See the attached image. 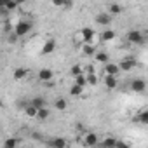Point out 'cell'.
I'll return each instance as SVG.
<instances>
[{
	"mask_svg": "<svg viewBox=\"0 0 148 148\" xmlns=\"http://www.w3.org/2000/svg\"><path fill=\"white\" fill-rule=\"evenodd\" d=\"M32 28H33V25H32L30 21L21 19V21L16 23V26H14V33H16L18 37H26V35L32 32Z\"/></svg>",
	"mask_w": 148,
	"mask_h": 148,
	"instance_id": "6da1fadb",
	"label": "cell"
},
{
	"mask_svg": "<svg viewBox=\"0 0 148 148\" xmlns=\"http://www.w3.org/2000/svg\"><path fill=\"white\" fill-rule=\"evenodd\" d=\"M125 38H127L129 44H134V45H141V44H145V33L139 32V30H131V32H127Z\"/></svg>",
	"mask_w": 148,
	"mask_h": 148,
	"instance_id": "7a4b0ae2",
	"label": "cell"
},
{
	"mask_svg": "<svg viewBox=\"0 0 148 148\" xmlns=\"http://www.w3.org/2000/svg\"><path fill=\"white\" fill-rule=\"evenodd\" d=\"M79 37H80L86 44H92V42H94V37H96V32H94L92 28L86 26V28H82V30L79 32Z\"/></svg>",
	"mask_w": 148,
	"mask_h": 148,
	"instance_id": "3957f363",
	"label": "cell"
},
{
	"mask_svg": "<svg viewBox=\"0 0 148 148\" xmlns=\"http://www.w3.org/2000/svg\"><path fill=\"white\" fill-rule=\"evenodd\" d=\"M112 19H113L112 14H108V12H99V14H96L94 23L99 25V26H108V25L112 23Z\"/></svg>",
	"mask_w": 148,
	"mask_h": 148,
	"instance_id": "277c9868",
	"label": "cell"
},
{
	"mask_svg": "<svg viewBox=\"0 0 148 148\" xmlns=\"http://www.w3.org/2000/svg\"><path fill=\"white\" fill-rule=\"evenodd\" d=\"M117 64H119V70L120 71H131V70L136 68V59L134 58H125V59H122Z\"/></svg>",
	"mask_w": 148,
	"mask_h": 148,
	"instance_id": "5b68a950",
	"label": "cell"
},
{
	"mask_svg": "<svg viewBox=\"0 0 148 148\" xmlns=\"http://www.w3.org/2000/svg\"><path fill=\"white\" fill-rule=\"evenodd\" d=\"M37 79H38L42 84H45V82H51V80L54 79V71H52L51 68H42V70L38 71Z\"/></svg>",
	"mask_w": 148,
	"mask_h": 148,
	"instance_id": "8992f818",
	"label": "cell"
},
{
	"mask_svg": "<svg viewBox=\"0 0 148 148\" xmlns=\"http://www.w3.org/2000/svg\"><path fill=\"white\" fill-rule=\"evenodd\" d=\"M131 89H132V92H136V94H143V92L146 91V82H145L143 79H134V80L131 82Z\"/></svg>",
	"mask_w": 148,
	"mask_h": 148,
	"instance_id": "52a82bcc",
	"label": "cell"
},
{
	"mask_svg": "<svg viewBox=\"0 0 148 148\" xmlns=\"http://www.w3.org/2000/svg\"><path fill=\"white\" fill-rule=\"evenodd\" d=\"M82 136H84V141H82L84 146H98V143H99L98 134H94V132H86V134H82Z\"/></svg>",
	"mask_w": 148,
	"mask_h": 148,
	"instance_id": "ba28073f",
	"label": "cell"
},
{
	"mask_svg": "<svg viewBox=\"0 0 148 148\" xmlns=\"http://www.w3.org/2000/svg\"><path fill=\"white\" fill-rule=\"evenodd\" d=\"M54 51H56V40H54V38H49V40L42 45L40 54H42V56H49V54H52Z\"/></svg>",
	"mask_w": 148,
	"mask_h": 148,
	"instance_id": "9c48e42d",
	"label": "cell"
},
{
	"mask_svg": "<svg viewBox=\"0 0 148 148\" xmlns=\"http://www.w3.org/2000/svg\"><path fill=\"white\" fill-rule=\"evenodd\" d=\"M103 82H105V87L110 89V91H113V89L119 87V79H117V75H105Z\"/></svg>",
	"mask_w": 148,
	"mask_h": 148,
	"instance_id": "30bf717a",
	"label": "cell"
},
{
	"mask_svg": "<svg viewBox=\"0 0 148 148\" xmlns=\"http://www.w3.org/2000/svg\"><path fill=\"white\" fill-rule=\"evenodd\" d=\"M103 66H105V75H119V73H120V70H119V64H117V63L108 61V63H105Z\"/></svg>",
	"mask_w": 148,
	"mask_h": 148,
	"instance_id": "8fae6325",
	"label": "cell"
},
{
	"mask_svg": "<svg viewBox=\"0 0 148 148\" xmlns=\"http://www.w3.org/2000/svg\"><path fill=\"white\" fill-rule=\"evenodd\" d=\"M92 58H94V61H96V63H99V64H105V63H108V61H110V56H108V52H106V51H96Z\"/></svg>",
	"mask_w": 148,
	"mask_h": 148,
	"instance_id": "7c38bea8",
	"label": "cell"
},
{
	"mask_svg": "<svg viewBox=\"0 0 148 148\" xmlns=\"http://www.w3.org/2000/svg\"><path fill=\"white\" fill-rule=\"evenodd\" d=\"M51 4L54 7H59V9H64V11H70L71 5H73L71 0H51Z\"/></svg>",
	"mask_w": 148,
	"mask_h": 148,
	"instance_id": "4fadbf2b",
	"label": "cell"
},
{
	"mask_svg": "<svg viewBox=\"0 0 148 148\" xmlns=\"http://www.w3.org/2000/svg\"><path fill=\"white\" fill-rule=\"evenodd\" d=\"M49 117H51V110H49L47 106H42V108L37 110V115H35L37 120H42V122H44V120H47Z\"/></svg>",
	"mask_w": 148,
	"mask_h": 148,
	"instance_id": "5bb4252c",
	"label": "cell"
},
{
	"mask_svg": "<svg viewBox=\"0 0 148 148\" xmlns=\"http://www.w3.org/2000/svg\"><path fill=\"white\" fill-rule=\"evenodd\" d=\"M26 77H28V70H25V68H16L14 73H12V79L18 80V82L19 80H25Z\"/></svg>",
	"mask_w": 148,
	"mask_h": 148,
	"instance_id": "9a60e30c",
	"label": "cell"
},
{
	"mask_svg": "<svg viewBox=\"0 0 148 148\" xmlns=\"http://www.w3.org/2000/svg\"><path fill=\"white\" fill-rule=\"evenodd\" d=\"M122 5L120 4H110L108 7H106V12L108 14H112V16H119V14H122Z\"/></svg>",
	"mask_w": 148,
	"mask_h": 148,
	"instance_id": "2e32d148",
	"label": "cell"
},
{
	"mask_svg": "<svg viewBox=\"0 0 148 148\" xmlns=\"http://www.w3.org/2000/svg\"><path fill=\"white\" fill-rule=\"evenodd\" d=\"M82 52H84V56L92 58V56H94V52H96L94 44H86V42H84V45H82Z\"/></svg>",
	"mask_w": 148,
	"mask_h": 148,
	"instance_id": "e0dca14e",
	"label": "cell"
},
{
	"mask_svg": "<svg viewBox=\"0 0 148 148\" xmlns=\"http://www.w3.org/2000/svg\"><path fill=\"white\" fill-rule=\"evenodd\" d=\"M58 112H64L66 108H68V101L64 99V98H58L56 101H54V105H52Z\"/></svg>",
	"mask_w": 148,
	"mask_h": 148,
	"instance_id": "ac0fdd59",
	"label": "cell"
},
{
	"mask_svg": "<svg viewBox=\"0 0 148 148\" xmlns=\"http://www.w3.org/2000/svg\"><path fill=\"white\" fill-rule=\"evenodd\" d=\"M23 110H25V115L26 117H32V119H35V115H37V106L35 105H32V103H28V105H25L23 106Z\"/></svg>",
	"mask_w": 148,
	"mask_h": 148,
	"instance_id": "d6986e66",
	"label": "cell"
},
{
	"mask_svg": "<svg viewBox=\"0 0 148 148\" xmlns=\"http://www.w3.org/2000/svg\"><path fill=\"white\" fill-rule=\"evenodd\" d=\"M86 80H87V86H98L99 84V77L96 75V71L94 73H86Z\"/></svg>",
	"mask_w": 148,
	"mask_h": 148,
	"instance_id": "ffe728a7",
	"label": "cell"
},
{
	"mask_svg": "<svg viewBox=\"0 0 148 148\" xmlns=\"http://www.w3.org/2000/svg\"><path fill=\"white\" fill-rule=\"evenodd\" d=\"M49 145L51 146H56V148H64V146H68V141L63 139V138H54V139L49 141Z\"/></svg>",
	"mask_w": 148,
	"mask_h": 148,
	"instance_id": "44dd1931",
	"label": "cell"
},
{
	"mask_svg": "<svg viewBox=\"0 0 148 148\" xmlns=\"http://www.w3.org/2000/svg\"><path fill=\"white\" fill-rule=\"evenodd\" d=\"M134 120L139 122V124H143V125H146V124H148V110H141Z\"/></svg>",
	"mask_w": 148,
	"mask_h": 148,
	"instance_id": "7402d4cb",
	"label": "cell"
},
{
	"mask_svg": "<svg viewBox=\"0 0 148 148\" xmlns=\"http://www.w3.org/2000/svg\"><path fill=\"white\" fill-rule=\"evenodd\" d=\"M73 79H75V80H73V84H77V86H80V87H86V86H87L86 73H79V75H75Z\"/></svg>",
	"mask_w": 148,
	"mask_h": 148,
	"instance_id": "603a6c76",
	"label": "cell"
},
{
	"mask_svg": "<svg viewBox=\"0 0 148 148\" xmlns=\"http://www.w3.org/2000/svg\"><path fill=\"white\" fill-rule=\"evenodd\" d=\"M99 37H101L103 42H112V40L115 38V32H113V30H105Z\"/></svg>",
	"mask_w": 148,
	"mask_h": 148,
	"instance_id": "cb8c5ba5",
	"label": "cell"
},
{
	"mask_svg": "<svg viewBox=\"0 0 148 148\" xmlns=\"http://www.w3.org/2000/svg\"><path fill=\"white\" fill-rule=\"evenodd\" d=\"M82 92H84V87H80V86H77V84H73V86L70 87V96H73V98L80 96Z\"/></svg>",
	"mask_w": 148,
	"mask_h": 148,
	"instance_id": "d4e9b609",
	"label": "cell"
},
{
	"mask_svg": "<svg viewBox=\"0 0 148 148\" xmlns=\"http://www.w3.org/2000/svg\"><path fill=\"white\" fill-rule=\"evenodd\" d=\"M98 145H101V146H105V148H113L115 145H117V139L115 138H105L101 143H98Z\"/></svg>",
	"mask_w": 148,
	"mask_h": 148,
	"instance_id": "484cf974",
	"label": "cell"
},
{
	"mask_svg": "<svg viewBox=\"0 0 148 148\" xmlns=\"http://www.w3.org/2000/svg\"><path fill=\"white\" fill-rule=\"evenodd\" d=\"M70 73H71V77H75V75H79V73H84V66L82 64H73L71 68H70Z\"/></svg>",
	"mask_w": 148,
	"mask_h": 148,
	"instance_id": "4316f807",
	"label": "cell"
},
{
	"mask_svg": "<svg viewBox=\"0 0 148 148\" xmlns=\"http://www.w3.org/2000/svg\"><path fill=\"white\" fill-rule=\"evenodd\" d=\"M19 145V139H16V138H7L5 141H4V146L5 148H14V146H18Z\"/></svg>",
	"mask_w": 148,
	"mask_h": 148,
	"instance_id": "83f0119b",
	"label": "cell"
},
{
	"mask_svg": "<svg viewBox=\"0 0 148 148\" xmlns=\"http://www.w3.org/2000/svg\"><path fill=\"white\" fill-rule=\"evenodd\" d=\"M32 105H35L37 108H42V106H47V103H45V99H44V98H40V96H37V98H33V99H32Z\"/></svg>",
	"mask_w": 148,
	"mask_h": 148,
	"instance_id": "f1b7e54d",
	"label": "cell"
},
{
	"mask_svg": "<svg viewBox=\"0 0 148 148\" xmlns=\"http://www.w3.org/2000/svg\"><path fill=\"white\" fill-rule=\"evenodd\" d=\"M4 7H5V9H7L9 12H11V11H16V9L19 7V4L16 2V0H7V2H5V5H4Z\"/></svg>",
	"mask_w": 148,
	"mask_h": 148,
	"instance_id": "f546056e",
	"label": "cell"
},
{
	"mask_svg": "<svg viewBox=\"0 0 148 148\" xmlns=\"http://www.w3.org/2000/svg\"><path fill=\"white\" fill-rule=\"evenodd\" d=\"M18 35L14 33V32H7V44H11V45H14L16 42H18Z\"/></svg>",
	"mask_w": 148,
	"mask_h": 148,
	"instance_id": "4dcf8cb0",
	"label": "cell"
},
{
	"mask_svg": "<svg viewBox=\"0 0 148 148\" xmlns=\"http://www.w3.org/2000/svg\"><path fill=\"white\" fill-rule=\"evenodd\" d=\"M94 71H96V66L94 64H87L86 70H84V73H94Z\"/></svg>",
	"mask_w": 148,
	"mask_h": 148,
	"instance_id": "1f68e13d",
	"label": "cell"
},
{
	"mask_svg": "<svg viewBox=\"0 0 148 148\" xmlns=\"http://www.w3.org/2000/svg\"><path fill=\"white\" fill-rule=\"evenodd\" d=\"M115 146H120V148H129L131 146V143H127V141H117V145Z\"/></svg>",
	"mask_w": 148,
	"mask_h": 148,
	"instance_id": "d6a6232c",
	"label": "cell"
},
{
	"mask_svg": "<svg viewBox=\"0 0 148 148\" xmlns=\"http://www.w3.org/2000/svg\"><path fill=\"white\" fill-rule=\"evenodd\" d=\"M5 2H7V0H0V7H4V5H5Z\"/></svg>",
	"mask_w": 148,
	"mask_h": 148,
	"instance_id": "836d02e7",
	"label": "cell"
},
{
	"mask_svg": "<svg viewBox=\"0 0 148 148\" xmlns=\"http://www.w3.org/2000/svg\"><path fill=\"white\" fill-rule=\"evenodd\" d=\"M16 2H18V4L21 5V4H25V2H26V0H16Z\"/></svg>",
	"mask_w": 148,
	"mask_h": 148,
	"instance_id": "e575fe53",
	"label": "cell"
},
{
	"mask_svg": "<svg viewBox=\"0 0 148 148\" xmlns=\"http://www.w3.org/2000/svg\"><path fill=\"white\" fill-rule=\"evenodd\" d=\"M134 2H141V0H134Z\"/></svg>",
	"mask_w": 148,
	"mask_h": 148,
	"instance_id": "d590c367",
	"label": "cell"
}]
</instances>
